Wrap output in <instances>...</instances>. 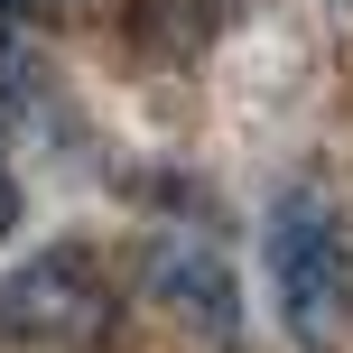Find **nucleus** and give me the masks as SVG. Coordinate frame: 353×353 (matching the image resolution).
I'll return each instance as SVG.
<instances>
[{
    "label": "nucleus",
    "instance_id": "nucleus-1",
    "mask_svg": "<svg viewBox=\"0 0 353 353\" xmlns=\"http://www.w3.org/2000/svg\"><path fill=\"white\" fill-rule=\"evenodd\" d=\"M270 298L307 353H325L353 325V232L316 176L279 186V205H270Z\"/></svg>",
    "mask_w": 353,
    "mask_h": 353
},
{
    "label": "nucleus",
    "instance_id": "nucleus-2",
    "mask_svg": "<svg viewBox=\"0 0 353 353\" xmlns=\"http://www.w3.org/2000/svg\"><path fill=\"white\" fill-rule=\"evenodd\" d=\"M121 325V288L93 251H37L0 279V344H56V353H93Z\"/></svg>",
    "mask_w": 353,
    "mask_h": 353
},
{
    "label": "nucleus",
    "instance_id": "nucleus-3",
    "mask_svg": "<svg viewBox=\"0 0 353 353\" xmlns=\"http://www.w3.org/2000/svg\"><path fill=\"white\" fill-rule=\"evenodd\" d=\"M149 279H159V298L176 307V316H195L214 344H232V335H242V298H232L223 251H205V242H168L159 261H149Z\"/></svg>",
    "mask_w": 353,
    "mask_h": 353
},
{
    "label": "nucleus",
    "instance_id": "nucleus-4",
    "mask_svg": "<svg viewBox=\"0 0 353 353\" xmlns=\"http://www.w3.org/2000/svg\"><path fill=\"white\" fill-rule=\"evenodd\" d=\"M232 19H242V0H140L130 10V37L159 56H195L205 37H223Z\"/></svg>",
    "mask_w": 353,
    "mask_h": 353
},
{
    "label": "nucleus",
    "instance_id": "nucleus-5",
    "mask_svg": "<svg viewBox=\"0 0 353 353\" xmlns=\"http://www.w3.org/2000/svg\"><path fill=\"white\" fill-rule=\"evenodd\" d=\"M19 223V186H10V168H0V232Z\"/></svg>",
    "mask_w": 353,
    "mask_h": 353
},
{
    "label": "nucleus",
    "instance_id": "nucleus-6",
    "mask_svg": "<svg viewBox=\"0 0 353 353\" xmlns=\"http://www.w3.org/2000/svg\"><path fill=\"white\" fill-rule=\"evenodd\" d=\"M37 10V0H0V28H10V19H28Z\"/></svg>",
    "mask_w": 353,
    "mask_h": 353
}]
</instances>
